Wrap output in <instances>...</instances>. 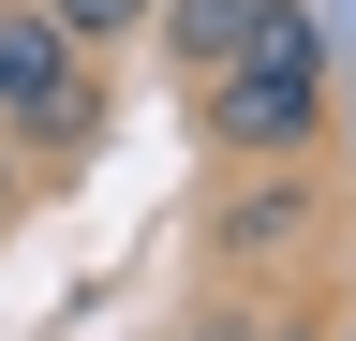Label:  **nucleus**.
<instances>
[{
  "mask_svg": "<svg viewBox=\"0 0 356 341\" xmlns=\"http://www.w3.org/2000/svg\"><path fill=\"white\" fill-rule=\"evenodd\" d=\"M193 104H208V149L222 163H297L312 134H327V30H312V0H282L267 45L238 74H208Z\"/></svg>",
  "mask_w": 356,
  "mask_h": 341,
  "instance_id": "f257e3e1",
  "label": "nucleus"
},
{
  "mask_svg": "<svg viewBox=\"0 0 356 341\" xmlns=\"http://www.w3.org/2000/svg\"><path fill=\"white\" fill-rule=\"evenodd\" d=\"M0 134L30 163H74L104 134V74H89V45L44 15V0H0Z\"/></svg>",
  "mask_w": 356,
  "mask_h": 341,
  "instance_id": "f03ea898",
  "label": "nucleus"
},
{
  "mask_svg": "<svg viewBox=\"0 0 356 341\" xmlns=\"http://www.w3.org/2000/svg\"><path fill=\"white\" fill-rule=\"evenodd\" d=\"M297 238H312V178L297 163H252V178L208 208V267H267V252H297Z\"/></svg>",
  "mask_w": 356,
  "mask_h": 341,
  "instance_id": "7ed1b4c3",
  "label": "nucleus"
},
{
  "mask_svg": "<svg viewBox=\"0 0 356 341\" xmlns=\"http://www.w3.org/2000/svg\"><path fill=\"white\" fill-rule=\"evenodd\" d=\"M267 15H282V0H163V15H149V45L208 90V74H238V60L267 45Z\"/></svg>",
  "mask_w": 356,
  "mask_h": 341,
  "instance_id": "20e7f679",
  "label": "nucleus"
},
{
  "mask_svg": "<svg viewBox=\"0 0 356 341\" xmlns=\"http://www.w3.org/2000/svg\"><path fill=\"white\" fill-rule=\"evenodd\" d=\"M44 15H60L74 45L104 60V45H149V15H163V0H44Z\"/></svg>",
  "mask_w": 356,
  "mask_h": 341,
  "instance_id": "39448f33",
  "label": "nucleus"
},
{
  "mask_svg": "<svg viewBox=\"0 0 356 341\" xmlns=\"http://www.w3.org/2000/svg\"><path fill=\"white\" fill-rule=\"evenodd\" d=\"M193 341H267V326H252V312H208V326H193Z\"/></svg>",
  "mask_w": 356,
  "mask_h": 341,
  "instance_id": "423d86ee",
  "label": "nucleus"
},
{
  "mask_svg": "<svg viewBox=\"0 0 356 341\" xmlns=\"http://www.w3.org/2000/svg\"><path fill=\"white\" fill-rule=\"evenodd\" d=\"M15 163H30V149H15V134H0V208H15Z\"/></svg>",
  "mask_w": 356,
  "mask_h": 341,
  "instance_id": "0eeeda50",
  "label": "nucleus"
},
{
  "mask_svg": "<svg viewBox=\"0 0 356 341\" xmlns=\"http://www.w3.org/2000/svg\"><path fill=\"white\" fill-rule=\"evenodd\" d=\"M0 223H15V208H0Z\"/></svg>",
  "mask_w": 356,
  "mask_h": 341,
  "instance_id": "6e6552de",
  "label": "nucleus"
}]
</instances>
